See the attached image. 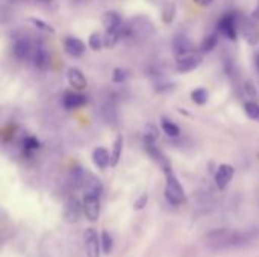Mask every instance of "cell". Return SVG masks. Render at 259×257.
<instances>
[{
    "mask_svg": "<svg viewBox=\"0 0 259 257\" xmlns=\"http://www.w3.org/2000/svg\"><path fill=\"white\" fill-rule=\"evenodd\" d=\"M259 229L252 227L246 230H232V229H217L205 235L203 244L211 250H231L240 248L252 241L258 239Z\"/></svg>",
    "mask_w": 259,
    "mask_h": 257,
    "instance_id": "6da1fadb",
    "label": "cell"
},
{
    "mask_svg": "<svg viewBox=\"0 0 259 257\" xmlns=\"http://www.w3.org/2000/svg\"><path fill=\"white\" fill-rule=\"evenodd\" d=\"M164 195L167 198L168 203L179 206L182 203L187 201V194L185 189L182 186V183L179 182V179L173 174V171L165 173V189H164Z\"/></svg>",
    "mask_w": 259,
    "mask_h": 257,
    "instance_id": "7a4b0ae2",
    "label": "cell"
},
{
    "mask_svg": "<svg viewBox=\"0 0 259 257\" xmlns=\"http://www.w3.org/2000/svg\"><path fill=\"white\" fill-rule=\"evenodd\" d=\"M153 30H155L153 23L147 17H143V15H138L127 23V36L129 38L147 39L153 33Z\"/></svg>",
    "mask_w": 259,
    "mask_h": 257,
    "instance_id": "3957f363",
    "label": "cell"
},
{
    "mask_svg": "<svg viewBox=\"0 0 259 257\" xmlns=\"http://www.w3.org/2000/svg\"><path fill=\"white\" fill-rule=\"evenodd\" d=\"M203 61V53L200 50H187L184 53L176 55V70L178 73H190L193 70H196Z\"/></svg>",
    "mask_w": 259,
    "mask_h": 257,
    "instance_id": "277c9868",
    "label": "cell"
},
{
    "mask_svg": "<svg viewBox=\"0 0 259 257\" xmlns=\"http://www.w3.org/2000/svg\"><path fill=\"white\" fill-rule=\"evenodd\" d=\"M217 30L228 39L235 41L238 36V15L235 12L225 14L217 23Z\"/></svg>",
    "mask_w": 259,
    "mask_h": 257,
    "instance_id": "5b68a950",
    "label": "cell"
},
{
    "mask_svg": "<svg viewBox=\"0 0 259 257\" xmlns=\"http://www.w3.org/2000/svg\"><path fill=\"white\" fill-rule=\"evenodd\" d=\"M83 245L88 257H100L102 251V238L94 229H87L83 233Z\"/></svg>",
    "mask_w": 259,
    "mask_h": 257,
    "instance_id": "8992f818",
    "label": "cell"
},
{
    "mask_svg": "<svg viewBox=\"0 0 259 257\" xmlns=\"http://www.w3.org/2000/svg\"><path fill=\"white\" fill-rule=\"evenodd\" d=\"M83 214L90 221H97L100 217V195L97 194H85L83 195Z\"/></svg>",
    "mask_w": 259,
    "mask_h": 257,
    "instance_id": "52a82bcc",
    "label": "cell"
},
{
    "mask_svg": "<svg viewBox=\"0 0 259 257\" xmlns=\"http://www.w3.org/2000/svg\"><path fill=\"white\" fill-rule=\"evenodd\" d=\"M30 58H32V64H33V68L35 70H38V71L47 70L49 62H50V55H49L47 47L42 42H36L33 45V50H32V56Z\"/></svg>",
    "mask_w": 259,
    "mask_h": 257,
    "instance_id": "ba28073f",
    "label": "cell"
},
{
    "mask_svg": "<svg viewBox=\"0 0 259 257\" xmlns=\"http://www.w3.org/2000/svg\"><path fill=\"white\" fill-rule=\"evenodd\" d=\"M124 36H127V23L121 21L120 24H117V26H114L111 29H106V32L103 35V38H105V47L111 48V47L117 45L118 41L121 38H124Z\"/></svg>",
    "mask_w": 259,
    "mask_h": 257,
    "instance_id": "9c48e42d",
    "label": "cell"
},
{
    "mask_svg": "<svg viewBox=\"0 0 259 257\" xmlns=\"http://www.w3.org/2000/svg\"><path fill=\"white\" fill-rule=\"evenodd\" d=\"M32 50H33V45L30 42V39L27 36H20L14 41V45H12V52L15 55L17 59L20 61H26L32 56Z\"/></svg>",
    "mask_w": 259,
    "mask_h": 257,
    "instance_id": "30bf717a",
    "label": "cell"
},
{
    "mask_svg": "<svg viewBox=\"0 0 259 257\" xmlns=\"http://www.w3.org/2000/svg\"><path fill=\"white\" fill-rule=\"evenodd\" d=\"M234 176H235V168L232 165H229V164H222L217 168L215 176H214L215 185L219 186V189H225L232 182Z\"/></svg>",
    "mask_w": 259,
    "mask_h": 257,
    "instance_id": "8fae6325",
    "label": "cell"
},
{
    "mask_svg": "<svg viewBox=\"0 0 259 257\" xmlns=\"http://www.w3.org/2000/svg\"><path fill=\"white\" fill-rule=\"evenodd\" d=\"M241 32H243V38L246 39L247 44L256 45L259 42V24L255 18L244 20V23L241 26Z\"/></svg>",
    "mask_w": 259,
    "mask_h": 257,
    "instance_id": "7c38bea8",
    "label": "cell"
},
{
    "mask_svg": "<svg viewBox=\"0 0 259 257\" xmlns=\"http://www.w3.org/2000/svg\"><path fill=\"white\" fill-rule=\"evenodd\" d=\"M67 80H68V85L76 91H83L88 86V80L85 74L77 67H70L67 70Z\"/></svg>",
    "mask_w": 259,
    "mask_h": 257,
    "instance_id": "4fadbf2b",
    "label": "cell"
},
{
    "mask_svg": "<svg viewBox=\"0 0 259 257\" xmlns=\"http://www.w3.org/2000/svg\"><path fill=\"white\" fill-rule=\"evenodd\" d=\"M62 103L67 109H76V108H82L88 103V97L77 92L76 89L74 91H67L64 94V98H62Z\"/></svg>",
    "mask_w": 259,
    "mask_h": 257,
    "instance_id": "5bb4252c",
    "label": "cell"
},
{
    "mask_svg": "<svg viewBox=\"0 0 259 257\" xmlns=\"http://www.w3.org/2000/svg\"><path fill=\"white\" fill-rule=\"evenodd\" d=\"M83 211V203H80L76 197H70L65 203V220L68 223H76Z\"/></svg>",
    "mask_w": 259,
    "mask_h": 257,
    "instance_id": "9a60e30c",
    "label": "cell"
},
{
    "mask_svg": "<svg viewBox=\"0 0 259 257\" xmlns=\"http://www.w3.org/2000/svg\"><path fill=\"white\" fill-rule=\"evenodd\" d=\"M64 48H65V52H67L70 56H73V58H80V56L85 53V50H87L83 41L79 39V38H76V36H68V38H65V41H64Z\"/></svg>",
    "mask_w": 259,
    "mask_h": 257,
    "instance_id": "2e32d148",
    "label": "cell"
},
{
    "mask_svg": "<svg viewBox=\"0 0 259 257\" xmlns=\"http://www.w3.org/2000/svg\"><path fill=\"white\" fill-rule=\"evenodd\" d=\"M88 173L87 170L80 168V167H74L70 173V179H68V183L71 186V189H83L85 183H87V179H88Z\"/></svg>",
    "mask_w": 259,
    "mask_h": 257,
    "instance_id": "e0dca14e",
    "label": "cell"
},
{
    "mask_svg": "<svg viewBox=\"0 0 259 257\" xmlns=\"http://www.w3.org/2000/svg\"><path fill=\"white\" fill-rule=\"evenodd\" d=\"M93 162L99 170H106L111 167V153L105 147H97L93 151Z\"/></svg>",
    "mask_w": 259,
    "mask_h": 257,
    "instance_id": "ac0fdd59",
    "label": "cell"
},
{
    "mask_svg": "<svg viewBox=\"0 0 259 257\" xmlns=\"http://www.w3.org/2000/svg\"><path fill=\"white\" fill-rule=\"evenodd\" d=\"M194 48L190 38L184 33H178L175 38H173V50H175V55H179V53H184L187 50H191Z\"/></svg>",
    "mask_w": 259,
    "mask_h": 257,
    "instance_id": "d6986e66",
    "label": "cell"
},
{
    "mask_svg": "<svg viewBox=\"0 0 259 257\" xmlns=\"http://www.w3.org/2000/svg\"><path fill=\"white\" fill-rule=\"evenodd\" d=\"M123 145H124V138H123V135H118L114 141L112 151H111V167L118 165V162L121 159V153H123Z\"/></svg>",
    "mask_w": 259,
    "mask_h": 257,
    "instance_id": "ffe728a7",
    "label": "cell"
},
{
    "mask_svg": "<svg viewBox=\"0 0 259 257\" xmlns=\"http://www.w3.org/2000/svg\"><path fill=\"white\" fill-rule=\"evenodd\" d=\"M161 129L168 138H178L181 135V129L178 127V124L173 123L170 118H165V117L161 118Z\"/></svg>",
    "mask_w": 259,
    "mask_h": 257,
    "instance_id": "44dd1931",
    "label": "cell"
},
{
    "mask_svg": "<svg viewBox=\"0 0 259 257\" xmlns=\"http://www.w3.org/2000/svg\"><path fill=\"white\" fill-rule=\"evenodd\" d=\"M175 18H176V3L167 2L161 11V20L164 24H171Z\"/></svg>",
    "mask_w": 259,
    "mask_h": 257,
    "instance_id": "7402d4cb",
    "label": "cell"
},
{
    "mask_svg": "<svg viewBox=\"0 0 259 257\" xmlns=\"http://www.w3.org/2000/svg\"><path fill=\"white\" fill-rule=\"evenodd\" d=\"M217 44H219V35L214 32V33H209L208 36L203 38V41H202L199 50H200L202 53H209V52H212V50L217 47Z\"/></svg>",
    "mask_w": 259,
    "mask_h": 257,
    "instance_id": "603a6c76",
    "label": "cell"
},
{
    "mask_svg": "<svg viewBox=\"0 0 259 257\" xmlns=\"http://www.w3.org/2000/svg\"><path fill=\"white\" fill-rule=\"evenodd\" d=\"M123 21V18L115 12V11H106L103 15H102V23L106 29H111L117 24H120Z\"/></svg>",
    "mask_w": 259,
    "mask_h": 257,
    "instance_id": "cb8c5ba5",
    "label": "cell"
},
{
    "mask_svg": "<svg viewBox=\"0 0 259 257\" xmlns=\"http://www.w3.org/2000/svg\"><path fill=\"white\" fill-rule=\"evenodd\" d=\"M190 97H191V100H193L196 105L203 106V105H206L208 100H209V92H208L205 88H196V89L191 91Z\"/></svg>",
    "mask_w": 259,
    "mask_h": 257,
    "instance_id": "d4e9b609",
    "label": "cell"
},
{
    "mask_svg": "<svg viewBox=\"0 0 259 257\" xmlns=\"http://www.w3.org/2000/svg\"><path fill=\"white\" fill-rule=\"evenodd\" d=\"M158 138H159V132H158L156 126L147 124L144 129V144L146 145H155Z\"/></svg>",
    "mask_w": 259,
    "mask_h": 257,
    "instance_id": "484cf974",
    "label": "cell"
},
{
    "mask_svg": "<svg viewBox=\"0 0 259 257\" xmlns=\"http://www.w3.org/2000/svg\"><path fill=\"white\" fill-rule=\"evenodd\" d=\"M27 23H30L35 29H38V30H41V32H46V33H55V27H53L50 23H47V21H44V20H41V18L30 17V18H27Z\"/></svg>",
    "mask_w": 259,
    "mask_h": 257,
    "instance_id": "4316f807",
    "label": "cell"
},
{
    "mask_svg": "<svg viewBox=\"0 0 259 257\" xmlns=\"http://www.w3.org/2000/svg\"><path fill=\"white\" fill-rule=\"evenodd\" d=\"M88 45L91 50L94 52H99L103 45H105V38L100 32H93L88 38Z\"/></svg>",
    "mask_w": 259,
    "mask_h": 257,
    "instance_id": "83f0119b",
    "label": "cell"
},
{
    "mask_svg": "<svg viewBox=\"0 0 259 257\" xmlns=\"http://www.w3.org/2000/svg\"><path fill=\"white\" fill-rule=\"evenodd\" d=\"M244 112H246V115H247L250 120H253V121H259L258 101H252V100L246 101V103H244Z\"/></svg>",
    "mask_w": 259,
    "mask_h": 257,
    "instance_id": "f1b7e54d",
    "label": "cell"
},
{
    "mask_svg": "<svg viewBox=\"0 0 259 257\" xmlns=\"http://www.w3.org/2000/svg\"><path fill=\"white\" fill-rule=\"evenodd\" d=\"M243 92H244L246 98H249L252 101H258V92H256V88L252 80H246L243 83Z\"/></svg>",
    "mask_w": 259,
    "mask_h": 257,
    "instance_id": "f546056e",
    "label": "cell"
},
{
    "mask_svg": "<svg viewBox=\"0 0 259 257\" xmlns=\"http://www.w3.org/2000/svg\"><path fill=\"white\" fill-rule=\"evenodd\" d=\"M102 251L105 253V254H109L111 251H112V248H114V241H112V236L105 230V232H102Z\"/></svg>",
    "mask_w": 259,
    "mask_h": 257,
    "instance_id": "4dcf8cb0",
    "label": "cell"
},
{
    "mask_svg": "<svg viewBox=\"0 0 259 257\" xmlns=\"http://www.w3.org/2000/svg\"><path fill=\"white\" fill-rule=\"evenodd\" d=\"M23 147H24L26 151L32 153V151H36V150L41 147V144H39V141H38L35 136H27V138L24 139V142H23Z\"/></svg>",
    "mask_w": 259,
    "mask_h": 257,
    "instance_id": "1f68e13d",
    "label": "cell"
},
{
    "mask_svg": "<svg viewBox=\"0 0 259 257\" xmlns=\"http://www.w3.org/2000/svg\"><path fill=\"white\" fill-rule=\"evenodd\" d=\"M127 79V70L121 68V67H117L114 71H112V80L115 83H123L124 80Z\"/></svg>",
    "mask_w": 259,
    "mask_h": 257,
    "instance_id": "d6a6232c",
    "label": "cell"
},
{
    "mask_svg": "<svg viewBox=\"0 0 259 257\" xmlns=\"http://www.w3.org/2000/svg\"><path fill=\"white\" fill-rule=\"evenodd\" d=\"M147 200H149V195H147V192L141 194V195L138 197V200L134 203V208H135V209H138V211H140V209H143V208L147 204Z\"/></svg>",
    "mask_w": 259,
    "mask_h": 257,
    "instance_id": "836d02e7",
    "label": "cell"
},
{
    "mask_svg": "<svg viewBox=\"0 0 259 257\" xmlns=\"http://www.w3.org/2000/svg\"><path fill=\"white\" fill-rule=\"evenodd\" d=\"M196 5H199V6H202V8H206V6H209L214 0H193Z\"/></svg>",
    "mask_w": 259,
    "mask_h": 257,
    "instance_id": "e575fe53",
    "label": "cell"
},
{
    "mask_svg": "<svg viewBox=\"0 0 259 257\" xmlns=\"http://www.w3.org/2000/svg\"><path fill=\"white\" fill-rule=\"evenodd\" d=\"M252 18H255L256 21H259V2H258V6L253 9V12H252Z\"/></svg>",
    "mask_w": 259,
    "mask_h": 257,
    "instance_id": "d590c367",
    "label": "cell"
},
{
    "mask_svg": "<svg viewBox=\"0 0 259 257\" xmlns=\"http://www.w3.org/2000/svg\"><path fill=\"white\" fill-rule=\"evenodd\" d=\"M255 67H256V70L259 71V52L255 55Z\"/></svg>",
    "mask_w": 259,
    "mask_h": 257,
    "instance_id": "8d00e7d4",
    "label": "cell"
}]
</instances>
